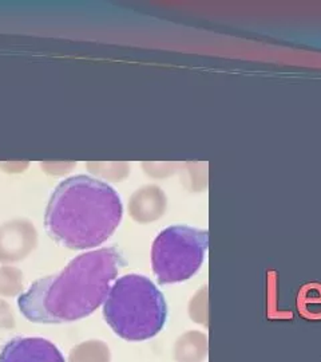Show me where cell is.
<instances>
[{
	"label": "cell",
	"mask_w": 321,
	"mask_h": 362,
	"mask_svg": "<svg viewBox=\"0 0 321 362\" xmlns=\"http://www.w3.org/2000/svg\"><path fill=\"white\" fill-rule=\"evenodd\" d=\"M23 285V275L15 267L0 269V296L13 297L16 296Z\"/></svg>",
	"instance_id": "9"
},
{
	"label": "cell",
	"mask_w": 321,
	"mask_h": 362,
	"mask_svg": "<svg viewBox=\"0 0 321 362\" xmlns=\"http://www.w3.org/2000/svg\"><path fill=\"white\" fill-rule=\"evenodd\" d=\"M109 346L98 339H91L73 348L68 356V362H110Z\"/></svg>",
	"instance_id": "8"
},
{
	"label": "cell",
	"mask_w": 321,
	"mask_h": 362,
	"mask_svg": "<svg viewBox=\"0 0 321 362\" xmlns=\"http://www.w3.org/2000/svg\"><path fill=\"white\" fill-rule=\"evenodd\" d=\"M207 242L206 231L189 226H173L159 233L152 247V264L158 284L190 279L205 259Z\"/></svg>",
	"instance_id": "4"
},
{
	"label": "cell",
	"mask_w": 321,
	"mask_h": 362,
	"mask_svg": "<svg viewBox=\"0 0 321 362\" xmlns=\"http://www.w3.org/2000/svg\"><path fill=\"white\" fill-rule=\"evenodd\" d=\"M119 194L106 182L87 176L62 181L46 209V231L70 250H87L106 242L121 223Z\"/></svg>",
	"instance_id": "2"
},
{
	"label": "cell",
	"mask_w": 321,
	"mask_h": 362,
	"mask_svg": "<svg viewBox=\"0 0 321 362\" xmlns=\"http://www.w3.org/2000/svg\"><path fill=\"white\" fill-rule=\"evenodd\" d=\"M15 318L13 311L7 302L0 299V329H13Z\"/></svg>",
	"instance_id": "10"
},
{
	"label": "cell",
	"mask_w": 321,
	"mask_h": 362,
	"mask_svg": "<svg viewBox=\"0 0 321 362\" xmlns=\"http://www.w3.org/2000/svg\"><path fill=\"white\" fill-rule=\"evenodd\" d=\"M103 317L122 339L146 341L166 324V300L149 278L128 274L111 286L103 303Z\"/></svg>",
	"instance_id": "3"
},
{
	"label": "cell",
	"mask_w": 321,
	"mask_h": 362,
	"mask_svg": "<svg viewBox=\"0 0 321 362\" xmlns=\"http://www.w3.org/2000/svg\"><path fill=\"white\" fill-rule=\"evenodd\" d=\"M37 243V230L30 221L15 220L0 226V263L26 258Z\"/></svg>",
	"instance_id": "5"
},
{
	"label": "cell",
	"mask_w": 321,
	"mask_h": 362,
	"mask_svg": "<svg viewBox=\"0 0 321 362\" xmlns=\"http://www.w3.org/2000/svg\"><path fill=\"white\" fill-rule=\"evenodd\" d=\"M123 264L122 254L114 247L82 254L62 272L34 282L18 298L20 313L34 324L82 320L104 303Z\"/></svg>",
	"instance_id": "1"
},
{
	"label": "cell",
	"mask_w": 321,
	"mask_h": 362,
	"mask_svg": "<svg viewBox=\"0 0 321 362\" xmlns=\"http://www.w3.org/2000/svg\"><path fill=\"white\" fill-rule=\"evenodd\" d=\"M0 362H66L62 353L49 339L16 337L0 351Z\"/></svg>",
	"instance_id": "6"
},
{
	"label": "cell",
	"mask_w": 321,
	"mask_h": 362,
	"mask_svg": "<svg viewBox=\"0 0 321 362\" xmlns=\"http://www.w3.org/2000/svg\"><path fill=\"white\" fill-rule=\"evenodd\" d=\"M206 356V338L200 333H186L176 344L178 362H201Z\"/></svg>",
	"instance_id": "7"
}]
</instances>
